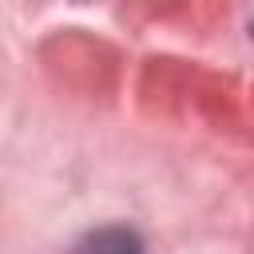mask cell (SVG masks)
I'll use <instances>...</instances> for the list:
<instances>
[{
    "label": "cell",
    "instance_id": "1",
    "mask_svg": "<svg viewBox=\"0 0 254 254\" xmlns=\"http://www.w3.org/2000/svg\"><path fill=\"white\" fill-rule=\"evenodd\" d=\"M67 254H143V238L127 226H103L83 234Z\"/></svg>",
    "mask_w": 254,
    "mask_h": 254
}]
</instances>
